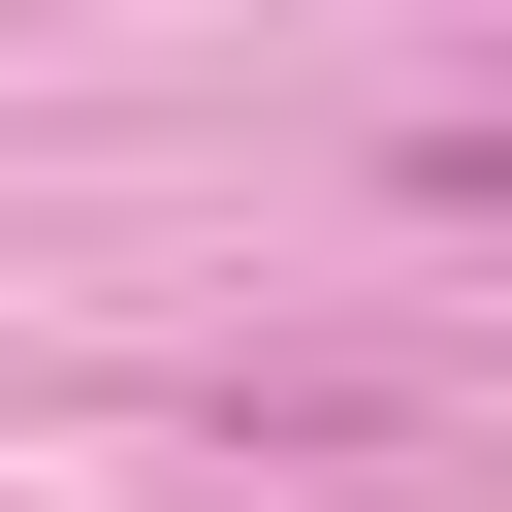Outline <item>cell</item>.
<instances>
[{
  "label": "cell",
  "instance_id": "6da1fadb",
  "mask_svg": "<svg viewBox=\"0 0 512 512\" xmlns=\"http://www.w3.org/2000/svg\"><path fill=\"white\" fill-rule=\"evenodd\" d=\"M416 192H448V224H512V128H416Z\"/></svg>",
  "mask_w": 512,
  "mask_h": 512
}]
</instances>
